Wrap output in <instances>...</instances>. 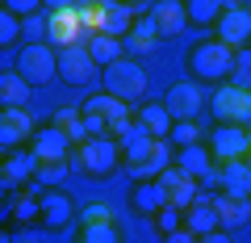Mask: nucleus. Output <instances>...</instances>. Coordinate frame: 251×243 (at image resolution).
Wrapping results in <instances>:
<instances>
[{
	"mask_svg": "<svg viewBox=\"0 0 251 243\" xmlns=\"http://www.w3.org/2000/svg\"><path fill=\"white\" fill-rule=\"evenodd\" d=\"M84 122H88V135L92 138H122L126 130L134 126V113L122 97L113 92H92L84 101Z\"/></svg>",
	"mask_w": 251,
	"mask_h": 243,
	"instance_id": "nucleus-1",
	"label": "nucleus"
},
{
	"mask_svg": "<svg viewBox=\"0 0 251 243\" xmlns=\"http://www.w3.org/2000/svg\"><path fill=\"white\" fill-rule=\"evenodd\" d=\"M234 59H239V51L226 46L222 38H201V42L184 54L193 80H201V84H222V80H230V76H234Z\"/></svg>",
	"mask_w": 251,
	"mask_h": 243,
	"instance_id": "nucleus-2",
	"label": "nucleus"
},
{
	"mask_svg": "<svg viewBox=\"0 0 251 243\" xmlns=\"http://www.w3.org/2000/svg\"><path fill=\"white\" fill-rule=\"evenodd\" d=\"M117 168H122V143L117 138H88L72 151V172H80L88 180H109Z\"/></svg>",
	"mask_w": 251,
	"mask_h": 243,
	"instance_id": "nucleus-3",
	"label": "nucleus"
},
{
	"mask_svg": "<svg viewBox=\"0 0 251 243\" xmlns=\"http://www.w3.org/2000/svg\"><path fill=\"white\" fill-rule=\"evenodd\" d=\"M100 84H105V92L122 97L126 105H130V101H143V92H147V67L126 54V59H117V63H109L105 72H100Z\"/></svg>",
	"mask_w": 251,
	"mask_h": 243,
	"instance_id": "nucleus-4",
	"label": "nucleus"
},
{
	"mask_svg": "<svg viewBox=\"0 0 251 243\" xmlns=\"http://www.w3.org/2000/svg\"><path fill=\"white\" fill-rule=\"evenodd\" d=\"M17 72L25 76L34 88H42V84H50L54 76H59V51H54L50 42H25L17 51Z\"/></svg>",
	"mask_w": 251,
	"mask_h": 243,
	"instance_id": "nucleus-5",
	"label": "nucleus"
},
{
	"mask_svg": "<svg viewBox=\"0 0 251 243\" xmlns=\"http://www.w3.org/2000/svg\"><path fill=\"white\" fill-rule=\"evenodd\" d=\"M46 42L54 46V51H67V46H80L84 38H88V29H84V13L80 4H67V9H50L46 13Z\"/></svg>",
	"mask_w": 251,
	"mask_h": 243,
	"instance_id": "nucleus-6",
	"label": "nucleus"
},
{
	"mask_svg": "<svg viewBox=\"0 0 251 243\" xmlns=\"http://www.w3.org/2000/svg\"><path fill=\"white\" fill-rule=\"evenodd\" d=\"M209 113L214 122H234V126H251V92L239 84H222L209 97Z\"/></svg>",
	"mask_w": 251,
	"mask_h": 243,
	"instance_id": "nucleus-7",
	"label": "nucleus"
},
{
	"mask_svg": "<svg viewBox=\"0 0 251 243\" xmlns=\"http://www.w3.org/2000/svg\"><path fill=\"white\" fill-rule=\"evenodd\" d=\"M247 147H251L247 126H234V122H218L214 135H209V155H214V163L247 160Z\"/></svg>",
	"mask_w": 251,
	"mask_h": 243,
	"instance_id": "nucleus-8",
	"label": "nucleus"
},
{
	"mask_svg": "<svg viewBox=\"0 0 251 243\" xmlns=\"http://www.w3.org/2000/svg\"><path fill=\"white\" fill-rule=\"evenodd\" d=\"M100 76L97 59L88 54V46H67V51H59V80L63 84H72V88H88L92 80Z\"/></svg>",
	"mask_w": 251,
	"mask_h": 243,
	"instance_id": "nucleus-9",
	"label": "nucleus"
},
{
	"mask_svg": "<svg viewBox=\"0 0 251 243\" xmlns=\"http://www.w3.org/2000/svg\"><path fill=\"white\" fill-rule=\"evenodd\" d=\"M163 105H168V113L176 117V122H193V117L205 109V92L197 88V80H176L168 88V97H163Z\"/></svg>",
	"mask_w": 251,
	"mask_h": 243,
	"instance_id": "nucleus-10",
	"label": "nucleus"
},
{
	"mask_svg": "<svg viewBox=\"0 0 251 243\" xmlns=\"http://www.w3.org/2000/svg\"><path fill=\"white\" fill-rule=\"evenodd\" d=\"M214 38H222V42L234 46V51H247L251 46V9L247 4L226 9L222 17H218V26H214Z\"/></svg>",
	"mask_w": 251,
	"mask_h": 243,
	"instance_id": "nucleus-11",
	"label": "nucleus"
},
{
	"mask_svg": "<svg viewBox=\"0 0 251 243\" xmlns=\"http://www.w3.org/2000/svg\"><path fill=\"white\" fill-rule=\"evenodd\" d=\"M38 163H42V160H38L34 151H21V147L4 151V168H0V185H4V193H21V185L34 180Z\"/></svg>",
	"mask_w": 251,
	"mask_h": 243,
	"instance_id": "nucleus-12",
	"label": "nucleus"
},
{
	"mask_svg": "<svg viewBox=\"0 0 251 243\" xmlns=\"http://www.w3.org/2000/svg\"><path fill=\"white\" fill-rule=\"evenodd\" d=\"M168 168H172V143L168 138H155L134 163H126V172H130L134 180H159Z\"/></svg>",
	"mask_w": 251,
	"mask_h": 243,
	"instance_id": "nucleus-13",
	"label": "nucleus"
},
{
	"mask_svg": "<svg viewBox=\"0 0 251 243\" xmlns=\"http://www.w3.org/2000/svg\"><path fill=\"white\" fill-rule=\"evenodd\" d=\"M159 185H163V193H168V206L188 210V206H197V201H201V185H197V176H188V172L176 168V163H172V168L159 176Z\"/></svg>",
	"mask_w": 251,
	"mask_h": 243,
	"instance_id": "nucleus-14",
	"label": "nucleus"
},
{
	"mask_svg": "<svg viewBox=\"0 0 251 243\" xmlns=\"http://www.w3.org/2000/svg\"><path fill=\"white\" fill-rule=\"evenodd\" d=\"M29 151L38 155V160H72V138L63 135L59 126H54V122H46L42 130H34V147H29Z\"/></svg>",
	"mask_w": 251,
	"mask_h": 243,
	"instance_id": "nucleus-15",
	"label": "nucleus"
},
{
	"mask_svg": "<svg viewBox=\"0 0 251 243\" xmlns=\"http://www.w3.org/2000/svg\"><path fill=\"white\" fill-rule=\"evenodd\" d=\"M25 138H34V117L25 109H0V147L13 151L21 147Z\"/></svg>",
	"mask_w": 251,
	"mask_h": 243,
	"instance_id": "nucleus-16",
	"label": "nucleus"
},
{
	"mask_svg": "<svg viewBox=\"0 0 251 243\" xmlns=\"http://www.w3.org/2000/svg\"><path fill=\"white\" fill-rule=\"evenodd\" d=\"M38 222H42L46 231H67V226L75 222V206H72V197H67V193H59V189L42 193V218H38Z\"/></svg>",
	"mask_w": 251,
	"mask_h": 243,
	"instance_id": "nucleus-17",
	"label": "nucleus"
},
{
	"mask_svg": "<svg viewBox=\"0 0 251 243\" xmlns=\"http://www.w3.org/2000/svg\"><path fill=\"white\" fill-rule=\"evenodd\" d=\"M134 122H138L151 138H172V126H176V117L168 113V105H163V101H143V105H138V113H134Z\"/></svg>",
	"mask_w": 251,
	"mask_h": 243,
	"instance_id": "nucleus-18",
	"label": "nucleus"
},
{
	"mask_svg": "<svg viewBox=\"0 0 251 243\" xmlns=\"http://www.w3.org/2000/svg\"><path fill=\"white\" fill-rule=\"evenodd\" d=\"M151 21L159 26V38H176L180 29L188 26V13H184V0H155L151 9Z\"/></svg>",
	"mask_w": 251,
	"mask_h": 243,
	"instance_id": "nucleus-19",
	"label": "nucleus"
},
{
	"mask_svg": "<svg viewBox=\"0 0 251 243\" xmlns=\"http://www.w3.org/2000/svg\"><path fill=\"white\" fill-rule=\"evenodd\" d=\"M168 206V193H163L159 180H134V189H130V210L134 214H159V210Z\"/></svg>",
	"mask_w": 251,
	"mask_h": 243,
	"instance_id": "nucleus-20",
	"label": "nucleus"
},
{
	"mask_svg": "<svg viewBox=\"0 0 251 243\" xmlns=\"http://www.w3.org/2000/svg\"><path fill=\"white\" fill-rule=\"evenodd\" d=\"M122 42H126V54L134 59V54H151V51H155V42H163V38H159V26L151 21V13H138L134 29H130Z\"/></svg>",
	"mask_w": 251,
	"mask_h": 243,
	"instance_id": "nucleus-21",
	"label": "nucleus"
},
{
	"mask_svg": "<svg viewBox=\"0 0 251 243\" xmlns=\"http://www.w3.org/2000/svg\"><path fill=\"white\" fill-rule=\"evenodd\" d=\"M218 172H222V193H226V197L251 201V163H247V160L218 163Z\"/></svg>",
	"mask_w": 251,
	"mask_h": 243,
	"instance_id": "nucleus-22",
	"label": "nucleus"
},
{
	"mask_svg": "<svg viewBox=\"0 0 251 243\" xmlns=\"http://www.w3.org/2000/svg\"><path fill=\"white\" fill-rule=\"evenodd\" d=\"M29 92H34V84L21 72H9V67H4V76H0V109H25Z\"/></svg>",
	"mask_w": 251,
	"mask_h": 243,
	"instance_id": "nucleus-23",
	"label": "nucleus"
},
{
	"mask_svg": "<svg viewBox=\"0 0 251 243\" xmlns=\"http://www.w3.org/2000/svg\"><path fill=\"white\" fill-rule=\"evenodd\" d=\"M84 46H88V54L97 59V67L105 72L109 63H117V59H126V42L113 34H88L84 38Z\"/></svg>",
	"mask_w": 251,
	"mask_h": 243,
	"instance_id": "nucleus-24",
	"label": "nucleus"
},
{
	"mask_svg": "<svg viewBox=\"0 0 251 243\" xmlns=\"http://www.w3.org/2000/svg\"><path fill=\"white\" fill-rule=\"evenodd\" d=\"M50 122L72 138V147H80V143H88V138H92V135H88V122H84V109L63 105V109H54V113H50Z\"/></svg>",
	"mask_w": 251,
	"mask_h": 243,
	"instance_id": "nucleus-25",
	"label": "nucleus"
},
{
	"mask_svg": "<svg viewBox=\"0 0 251 243\" xmlns=\"http://www.w3.org/2000/svg\"><path fill=\"white\" fill-rule=\"evenodd\" d=\"M138 13H143V9H134V4H126V0H117V4H109V9H105V26H100V34L126 38L130 29H134Z\"/></svg>",
	"mask_w": 251,
	"mask_h": 243,
	"instance_id": "nucleus-26",
	"label": "nucleus"
},
{
	"mask_svg": "<svg viewBox=\"0 0 251 243\" xmlns=\"http://www.w3.org/2000/svg\"><path fill=\"white\" fill-rule=\"evenodd\" d=\"M184 226H188L193 235H209V231H222V218H218L214 201H209V197H201L197 206H188V214H184Z\"/></svg>",
	"mask_w": 251,
	"mask_h": 243,
	"instance_id": "nucleus-27",
	"label": "nucleus"
},
{
	"mask_svg": "<svg viewBox=\"0 0 251 243\" xmlns=\"http://www.w3.org/2000/svg\"><path fill=\"white\" fill-rule=\"evenodd\" d=\"M214 210L218 218H222V231H230V226H243L251 218V201H239V197H226V193H214Z\"/></svg>",
	"mask_w": 251,
	"mask_h": 243,
	"instance_id": "nucleus-28",
	"label": "nucleus"
},
{
	"mask_svg": "<svg viewBox=\"0 0 251 243\" xmlns=\"http://www.w3.org/2000/svg\"><path fill=\"white\" fill-rule=\"evenodd\" d=\"M176 168H184L188 176H205L209 168H214V155H209V147L205 143H197V147H180L176 151Z\"/></svg>",
	"mask_w": 251,
	"mask_h": 243,
	"instance_id": "nucleus-29",
	"label": "nucleus"
},
{
	"mask_svg": "<svg viewBox=\"0 0 251 243\" xmlns=\"http://www.w3.org/2000/svg\"><path fill=\"white\" fill-rule=\"evenodd\" d=\"M184 13H188V26H218V17L226 13V0H184Z\"/></svg>",
	"mask_w": 251,
	"mask_h": 243,
	"instance_id": "nucleus-30",
	"label": "nucleus"
},
{
	"mask_svg": "<svg viewBox=\"0 0 251 243\" xmlns=\"http://www.w3.org/2000/svg\"><path fill=\"white\" fill-rule=\"evenodd\" d=\"M13 222H38L42 218V193L38 189H21V193H13ZM4 210V214H9Z\"/></svg>",
	"mask_w": 251,
	"mask_h": 243,
	"instance_id": "nucleus-31",
	"label": "nucleus"
},
{
	"mask_svg": "<svg viewBox=\"0 0 251 243\" xmlns=\"http://www.w3.org/2000/svg\"><path fill=\"white\" fill-rule=\"evenodd\" d=\"M67 172H72V160H42L34 172V189H59L63 180H67Z\"/></svg>",
	"mask_w": 251,
	"mask_h": 243,
	"instance_id": "nucleus-32",
	"label": "nucleus"
},
{
	"mask_svg": "<svg viewBox=\"0 0 251 243\" xmlns=\"http://www.w3.org/2000/svg\"><path fill=\"white\" fill-rule=\"evenodd\" d=\"M72 243H126V239H122V231H117V222H109V226H88V222H80V231H75Z\"/></svg>",
	"mask_w": 251,
	"mask_h": 243,
	"instance_id": "nucleus-33",
	"label": "nucleus"
},
{
	"mask_svg": "<svg viewBox=\"0 0 251 243\" xmlns=\"http://www.w3.org/2000/svg\"><path fill=\"white\" fill-rule=\"evenodd\" d=\"M21 38H25V17H17V13L0 9V46L9 51V46H17Z\"/></svg>",
	"mask_w": 251,
	"mask_h": 243,
	"instance_id": "nucleus-34",
	"label": "nucleus"
},
{
	"mask_svg": "<svg viewBox=\"0 0 251 243\" xmlns=\"http://www.w3.org/2000/svg\"><path fill=\"white\" fill-rule=\"evenodd\" d=\"M168 143L176 147V151H180V147H197V143H201V126H197V122H176Z\"/></svg>",
	"mask_w": 251,
	"mask_h": 243,
	"instance_id": "nucleus-35",
	"label": "nucleus"
},
{
	"mask_svg": "<svg viewBox=\"0 0 251 243\" xmlns=\"http://www.w3.org/2000/svg\"><path fill=\"white\" fill-rule=\"evenodd\" d=\"M184 214H188V210H180V206H163L159 214H155V226H159V235L180 231V226H184Z\"/></svg>",
	"mask_w": 251,
	"mask_h": 243,
	"instance_id": "nucleus-36",
	"label": "nucleus"
},
{
	"mask_svg": "<svg viewBox=\"0 0 251 243\" xmlns=\"http://www.w3.org/2000/svg\"><path fill=\"white\" fill-rule=\"evenodd\" d=\"M230 84H239V88H247V92H251V46H247V51H239V59H234V76H230Z\"/></svg>",
	"mask_w": 251,
	"mask_h": 243,
	"instance_id": "nucleus-37",
	"label": "nucleus"
},
{
	"mask_svg": "<svg viewBox=\"0 0 251 243\" xmlns=\"http://www.w3.org/2000/svg\"><path fill=\"white\" fill-rule=\"evenodd\" d=\"M80 222H88V226H109V222H117V214L109 206H84L80 210Z\"/></svg>",
	"mask_w": 251,
	"mask_h": 243,
	"instance_id": "nucleus-38",
	"label": "nucleus"
},
{
	"mask_svg": "<svg viewBox=\"0 0 251 243\" xmlns=\"http://www.w3.org/2000/svg\"><path fill=\"white\" fill-rule=\"evenodd\" d=\"M0 9L17 13V17H34V13L42 9V0H0Z\"/></svg>",
	"mask_w": 251,
	"mask_h": 243,
	"instance_id": "nucleus-39",
	"label": "nucleus"
},
{
	"mask_svg": "<svg viewBox=\"0 0 251 243\" xmlns=\"http://www.w3.org/2000/svg\"><path fill=\"white\" fill-rule=\"evenodd\" d=\"M46 34H50V29H46V17L38 21V17H25V38L29 42H46Z\"/></svg>",
	"mask_w": 251,
	"mask_h": 243,
	"instance_id": "nucleus-40",
	"label": "nucleus"
},
{
	"mask_svg": "<svg viewBox=\"0 0 251 243\" xmlns=\"http://www.w3.org/2000/svg\"><path fill=\"white\" fill-rule=\"evenodd\" d=\"M201 235H193L188 226H180V231H172V235H163V243H197Z\"/></svg>",
	"mask_w": 251,
	"mask_h": 243,
	"instance_id": "nucleus-41",
	"label": "nucleus"
},
{
	"mask_svg": "<svg viewBox=\"0 0 251 243\" xmlns=\"http://www.w3.org/2000/svg\"><path fill=\"white\" fill-rule=\"evenodd\" d=\"M197 243H230V235H226V231H209V235H201Z\"/></svg>",
	"mask_w": 251,
	"mask_h": 243,
	"instance_id": "nucleus-42",
	"label": "nucleus"
},
{
	"mask_svg": "<svg viewBox=\"0 0 251 243\" xmlns=\"http://www.w3.org/2000/svg\"><path fill=\"white\" fill-rule=\"evenodd\" d=\"M75 4H97V9H109V4H117V0H75Z\"/></svg>",
	"mask_w": 251,
	"mask_h": 243,
	"instance_id": "nucleus-43",
	"label": "nucleus"
},
{
	"mask_svg": "<svg viewBox=\"0 0 251 243\" xmlns=\"http://www.w3.org/2000/svg\"><path fill=\"white\" fill-rule=\"evenodd\" d=\"M126 4H134V9H143V4H147V0H126Z\"/></svg>",
	"mask_w": 251,
	"mask_h": 243,
	"instance_id": "nucleus-44",
	"label": "nucleus"
}]
</instances>
